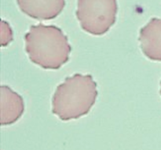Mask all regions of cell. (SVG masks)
Instances as JSON below:
<instances>
[{"label":"cell","mask_w":161,"mask_h":150,"mask_svg":"<svg viewBox=\"0 0 161 150\" xmlns=\"http://www.w3.org/2000/svg\"><path fill=\"white\" fill-rule=\"evenodd\" d=\"M97 95V84L92 76L76 73L57 88L52 99V112L64 121L75 120L90 112Z\"/></svg>","instance_id":"cell-2"},{"label":"cell","mask_w":161,"mask_h":150,"mask_svg":"<svg viewBox=\"0 0 161 150\" xmlns=\"http://www.w3.org/2000/svg\"><path fill=\"white\" fill-rule=\"evenodd\" d=\"M20 10L38 20H48L58 17L65 6V0H17Z\"/></svg>","instance_id":"cell-4"},{"label":"cell","mask_w":161,"mask_h":150,"mask_svg":"<svg viewBox=\"0 0 161 150\" xmlns=\"http://www.w3.org/2000/svg\"><path fill=\"white\" fill-rule=\"evenodd\" d=\"M13 40V31L9 23L2 20L1 23V42L2 46L7 45Z\"/></svg>","instance_id":"cell-7"},{"label":"cell","mask_w":161,"mask_h":150,"mask_svg":"<svg viewBox=\"0 0 161 150\" xmlns=\"http://www.w3.org/2000/svg\"><path fill=\"white\" fill-rule=\"evenodd\" d=\"M138 40L142 51L146 57L161 61V19H151L140 30Z\"/></svg>","instance_id":"cell-5"},{"label":"cell","mask_w":161,"mask_h":150,"mask_svg":"<svg viewBox=\"0 0 161 150\" xmlns=\"http://www.w3.org/2000/svg\"><path fill=\"white\" fill-rule=\"evenodd\" d=\"M25 41L30 60L43 69L58 70L69 61L72 48L67 36L58 27L31 25Z\"/></svg>","instance_id":"cell-1"},{"label":"cell","mask_w":161,"mask_h":150,"mask_svg":"<svg viewBox=\"0 0 161 150\" xmlns=\"http://www.w3.org/2000/svg\"><path fill=\"white\" fill-rule=\"evenodd\" d=\"M160 94H161V81H160Z\"/></svg>","instance_id":"cell-8"},{"label":"cell","mask_w":161,"mask_h":150,"mask_svg":"<svg viewBox=\"0 0 161 150\" xmlns=\"http://www.w3.org/2000/svg\"><path fill=\"white\" fill-rule=\"evenodd\" d=\"M25 110L23 98L8 86L1 87V125L15 123Z\"/></svg>","instance_id":"cell-6"},{"label":"cell","mask_w":161,"mask_h":150,"mask_svg":"<svg viewBox=\"0 0 161 150\" xmlns=\"http://www.w3.org/2000/svg\"><path fill=\"white\" fill-rule=\"evenodd\" d=\"M117 9L116 0H78L75 13L85 31L102 35L116 22Z\"/></svg>","instance_id":"cell-3"}]
</instances>
